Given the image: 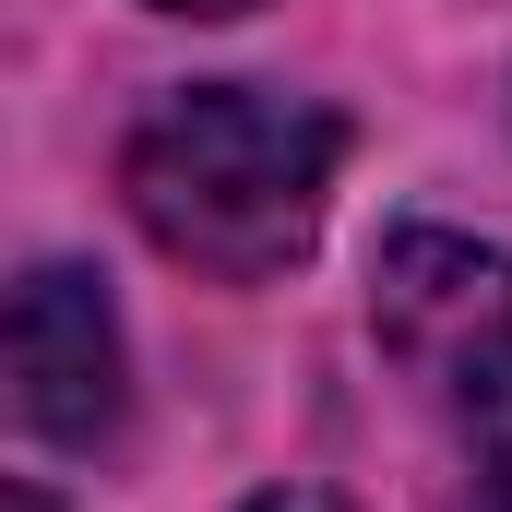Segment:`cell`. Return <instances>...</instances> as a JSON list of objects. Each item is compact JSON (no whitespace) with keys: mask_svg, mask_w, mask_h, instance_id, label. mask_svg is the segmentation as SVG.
<instances>
[{"mask_svg":"<svg viewBox=\"0 0 512 512\" xmlns=\"http://www.w3.org/2000/svg\"><path fill=\"white\" fill-rule=\"evenodd\" d=\"M0 512H60V501H48V489H24V477H12V489H0Z\"/></svg>","mask_w":512,"mask_h":512,"instance_id":"7","label":"cell"},{"mask_svg":"<svg viewBox=\"0 0 512 512\" xmlns=\"http://www.w3.org/2000/svg\"><path fill=\"white\" fill-rule=\"evenodd\" d=\"M370 334L465 441L512 417V251L465 227H393L370 262Z\"/></svg>","mask_w":512,"mask_h":512,"instance_id":"2","label":"cell"},{"mask_svg":"<svg viewBox=\"0 0 512 512\" xmlns=\"http://www.w3.org/2000/svg\"><path fill=\"white\" fill-rule=\"evenodd\" d=\"M251 512H346V501H334V489H262Z\"/></svg>","mask_w":512,"mask_h":512,"instance_id":"5","label":"cell"},{"mask_svg":"<svg viewBox=\"0 0 512 512\" xmlns=\"http://www.w3.org/2000/svg\"><path fill=\"white\" fill-rule=\"evenodd\" d=\"M131 405V358H120V310L96 274L36 262L12 286V429L48 453H96Z\"/></svg>","mask_w":512,"mask_h":512,"instance_id":"3","label":"cell"},{"mask_svg":"<svg viewBox=\"0 0 512 512\" xmlns=\"http://www.w3.org/2000/svg\"><path fill=\"white\" fill-rule=\"evenodd\" d=\"M465 453H477V501H489V512H512V417H501V429H477Z\"/></svg>","mask_w":512,"mask_h":512,"instance_id":"4","label":"cell"},{"mask_svg":"<svg viewBox=\"0 0 512 512\" xmlns=\"http://www.w3.org/2000/svg\"><path fill=\"white\" fill-rule=\"evenodd\" d=\"M155 12H191V24H227V12H251V0H155Z\"/></svg>","mask_w":512,"mask_h":512,"instance_id":"6","label":"cell"},{"mask_svg":"<svg viewBox=\"0 0 512 512\" xmlns=\"http://www.w3.org/2000/svg\"><path fill=\"white\" fill-rule=\"evenodd\" d=\"M346 167V120L274 84H179L155 96L120 143V203L167 262L215 274V286H262L322 239Z\"/></svg>","mask_w":512,"mask_h":512,"instance_id":"1","label":"cell"}]
</instances>
